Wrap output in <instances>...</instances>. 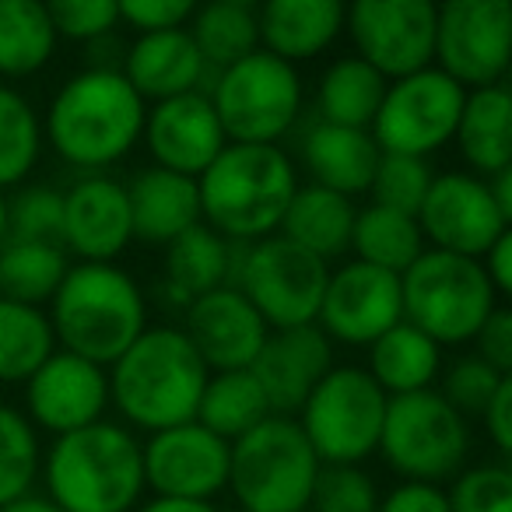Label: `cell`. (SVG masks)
I'll list each match as a JSON object with an SVG mask.
<instances>
[{
  "mask_svg": "<svg viewBox=\"0 0 512 512\" xmlns=\"http://www.w3.org/2000/svg\"><path fill=\"white\" fill-rule=\"evenodd\" d=\"M344 4L348 0H260V50L288 64L316 60L344 36Z\"/></svg>",
  "mask_w": 512,
  "mask_h": 512,
  "instance_id": "603a6c76",
  "label": "cell"
},
{
  "mask_svg": "<svg viewBox=\"0 0 512 512\" xmlns=\"http://www.w3.org/2000/svg\"><path fill=\"white\" fill-rule=\"evenodd\" d=\"M144 453V488L158 498H190V502H211L228 488V456L232 442L207 432L200 421L151 432L141 442Z\"/></svg>",
  "mask_w": 512,
  "mask_h": 512,
  "instance_id": "e0dca14e",
  "label": "cell"
},
{
  "mask_svg": "<svg viewBox=\"0 0 512 512\" xmlns=\"http://www.w3.org/2000/svg\"><path fill=\"white\" fill-rule=\"evenodd\" d=\"M379 158L383 151L372 141L369 130L316 120L302 137V169H306L309 183L344 193L351 200L369 193Z\"/></svg>",
  "mask_w": 512,
  "mask_h": 512,
  "instance_id": "d4e9b609",
  "label": "cell"
},
{
  "mask_svg": "<svg viewBox=\"0 0 512 512\" xmlns=\"http://www.w3.org/2000/svg\"><path fill=\"white\" fill-rule=\"evenodd\" d=\"M348 249H355V260H362V264L404 274L425 253V235H421L414 214L393 211L383 204H365L355 214Z\"/></svg>",
  "mask_w": 512,
  "mask_h": 512,
  "instance_id": "d6a6232c",
  "label": "cell"
},
{
  "mask_svg": "<svg viewBox=\"0 0 512 512\" xmlns=\"http://www.w3.org/2000/svg\"><path fill=\"white\" fill-rule=\"evenodd\" d=\"M25 418L50 435H67L102 421L109 407V372L57 348L25 379Z\"/></svg>",
  "mask_w": 512,
  "mask_h": 512,
  "instance_id": "ac0fdd59",
  "label": "cell"
},
{
  "mask_svg": "<svg viewBox=\"0 0 512 512\" xmlns=\"http://www.w3.org/2000/svg\"><path fill=\"white\" fill-rule=\"evenodd\" d=\"M148 102L120 67H85L71 74L43 116V144L78 172H106L137 148Z\"/></svg>",
  "mask_w": 512,
  "mask_h": 512,
  "instance_id": "6da1fadb",
  "label": "cell"
},
{
  "mask_svg": "<svg viewBox=\"0 0 512 512\" xmlns=\"http://www.w3.org/2000/svg\"><path fill=\"white\" fill-rule=\"evenodd\" d=\"M481 421H484V432H488V442L505 460V456L512 453V376L502 379L495 397H491L488 407L481 411Z\"/></svg>",
  "mask_w": 512,
  "mask_h": 512,
  "instance_id": "681fc988",
  "label": "cell"
},
{
  "mask_svg": "<svg viewBox=\"0 0 512 512\" xmlns=\"http://www.w3.org/2000/svg\"><path fill=\"white\" fill-rule=\"evenodd\" d=\"M302 512H313V509H302Z\"/></svg>",
  "mask_w": 512,
  "mask_h": 512,
  "instance_id": "6f0895ef",
  "label": "cell"
},
{
  "mask_svg": "<svg viewBox=\"0 0 512 512\" xmlns=\"http://www.w3.org/2000/svg\"><path fill=\"white\" fill-rule=\"evenodd\" d=\"M39 474L64 512H130L144 495L141 439L127 425L92 421L57 435Z\"/></svg>",
  "mask_w": 512,
  "mask_h": 512,
  "instance_id": "5b68a950",
  "label": "cell"
},
{
  "mask_svg": "<svg viewBox=\"0 0 512 512\" xmlns=\"http://www.w3.org/2000/svg\"><path fill=\"white\" fill-rule=\"evenodd\" d=\"M435 11L439 0H348L344 32L355 57L372 64L386 81L432 67Z\"/></svg>",
  "mask_w": 512,
  "mask_h": 512,
  "instance_id": "5bb4252c",
  "label": "cell"
},
{
  "mask_svg": "<svg viewBox=\"0 0 512 512\" xmlns=\"http://www.w3.org/2000/svg\"><path fill=\"white\" fill-rule=\"evenodd\" d=\"M0 512H64V509H60L50 495H36V491H29V495L15 498V502L0 505Z\"/></svg>",
  "mask_w": 512,
  "mask_h": 512,
  "instance_id": "db71d44e",
  "label": "cell"
},
{
  "mask_svg": "<svg viewBox=\"0 0 512 512\" xmlns=\"http://www.w3.org/2000/svg\"><path fill=\"white\" fill-rule=\"evenodd\" d=\"M320 467L299 421L271 414L232 442L228 488L239 512H302L309 509Z\"/></svg>",
  "mask_w": 512,
  "mask_h": 512,
  "instance_id": "8992f818",
  "label": "cell"
},
{
  "mask_svg": "<svg viewBox=\"0 0 512 512\" xmlns=\"http://www.w3.org/2000/svg\"><path fill=\"white\" fill-rule=\"evenodd\" d=\"M57 43L43 0H0V81L36 78L53 60Z\"/></svg>",
  "mask_w": 512,
  "mask_h": 512,
  "instance_id": "1f68e13d",
  "label": "cell"
},
{
  "mask_svg": "<svg viewBox=\"0 0 512 512\" xmlns=\"http://www.w3.org/2000/svg\"><path fill=\"white\" fill-rule=\"evenodd\" d=\"M470 344H474V355L481 358V362H488L491 369L502 372V376H512V313H509V306L498 302Z\"/></svg>",
  "mask_w": 512,
  "mask_h": 512,
  "instance_id": "7dc6e473",
  "label": "cell"
},
{
  "mask_svg": "<svg viewBox=\"0 0 512 512\" xmlns=\"http://www.w3.org/2000/svg\"><path fill=\"white\" fill-rule=\"evenodd\" d=\"M404 481H453L470 456V421L439 390L400 393L386 400L379 449Z\"/></svg>",
  "mask_w": 512,
  "mask_h": 512,
  "instance_id": "9c48e42d",
  "label": "cell"
},
{
  "mask_svg": "<svg viewBox=\"0 0 512 512\" xmlns=\"http://www.w3.org/2000/svg\"><path fill=\"white\" fill-rule=\"evenodd\" d=\"M449 512H512V470L505 463L463 467L446 491Z\"/></svg>",
  "mask_w": 512,
  "mask_h": 512,
  "instance_id": "7bdbcfd3",
  "label": "cell"
},
{
  "mask_svg": "<svg viewBox=\"0 0 512 512\" xmlns=\"http://www.w3.org/2000/svg\"><path fill=\"white\" fill-rule=\"evenodd\" d=\"M43 158V116L29 95L0 81V193L29 183Z\"/></svg>",
  "mask_w": 512,
  "mask_h": 512,
  "instance_id": "d590c367",
  "label": "cell"
},
{
  "mask_svg": "<svg viewBox=\"0 0 512 512\" xmlns=\"http://www.w3.org/2000/svg\"><path fill=\"white\" fill-rule=\"evenodd\" d=\"M271 404H267L264 386L256 383V376L249 369H232V372H211L204 383L197 404V418L207 432L221 435L225 442H235L239 435H246L249 428H256L264 418H271Z\"/></svg>",
  "mask_w": 512,
  "mask_h": 512,
  "instance_id": "836d02e7",
  "label": "cell"
},
{
  "mask_svg": "<svg viewBox=\"0 0 512 512\" xmlns=\"http://www.w3.org/2000/svg\"><path fill=\"white\" fill-rule=\"evenodd\" d=\"M330 369H334V344L316 323L271 330L256 362L249 365L256 383L264 386L271 411L288 414V418L299 414L313 386Z\"/></svg>",
  "mask_w": 512,
  "mask_h": 512,
  "instance_id": "7402d4cb",
  "label": "cell"
},
{
  "mask_svg": "<svg viewBox=\"0 0 512 512\" xmlns=\"http://www.w3.org/2000/svg\"><path fill=\"white\" fill-rule=\"evenodd\" d=\"M390 81L365 64L355 53L337 57L327 71L320 74L316 85V116L323 123H337V127H358L369 130L379 113V102L386 95Z\"/></svg>",
  "mask_w": 512,
  "mask_h": 512,
  "instance_id": "4dcf8cb0",
  "label": "cell"
},
{
  "mask_svg": "<svg viewBox=\"0 0 512 512\" xmlns=\"http://www.w3.org/2000/svg\"><path fill=\"white\" fill-rule=\"evenodd\" d=\"M53 351L57 337L43 309L0 299V383H25Z\"/></svg>",
  "mask_w": 512,
  "mask_h": 512,
  "instance_id": "74e56055",
  "label": "cell"
},
{
  "mask_svg": "<svg viewBox=\"0 0 512 512\" xmlns=\"http://www.w3.org/2000/svg\"><path fill=\"white\" fill-rule=\"evenodd\" d=\"M46 306L60 348L102 369L148 330V295L116 264H71Z\"/></svg>",
  "mask_w": 512,
  "mask_h": 512,
  "instance_id": "277c9868",
  "label": "cell"
},
{
  "mask_svg": "<svg viewBox=\"0 0 512 512\" xmlns=\"http://www.w3.org/2000/svg\"><path fill=\"white\" fill-rule=\"evenodd\" d=\"M467 88L439 67H421L390 81L369 134L383 155L428 158L453 141Z\"/></svg>",
  "mask_w": 512,
  "mask_h": 512,
  "instance_id": "7c38bea8",
  "label": "cell"
},
{
  "mask_svg": "<svg viewBox=\"0 0 512 512\" xmlns=\"http://www.w3.org/2000/svg\"><path fill=\"white\" fill-rule=\"evenodd\" d=\"M127 200L134 239L148 242V246H169L176 235L204 221L200 218L197 179L158 169V165H148V169L130 176Z\"/></svg>",
  "mask_w": 512,
  "mask_h": 512,
  "instance_id": "4316f807",
  "label": "cell"
},
{
  "mask_svg": "<svg viewBox=\"0 0 512 512\" xmlns=\"http://www.w3.org/2000/svg\"><path fill=\"white\" fill-rule=\"evenodd\" d=\"M442 386L439 393L446 397V404H453L463 418H481V411L488 407V400L495 397V390L502 386V372H495L488 362H481L477 355H460L456 362H449L439 372Z\"/></svg>",
  "mask_w": 512,
  "mask_h": 512,
  "instance_id": "ee69618b",
  "label": "cell"
},
{
  "mask_svg": "<svg viewBox=\"0 0 512 512\" xmlns=\"http://www.w3.org/2000/svg\"><path fill=\"white\" fill-rule=\"evenodd\" d=\"M379 390L386 397H400V393H418L432 390V383L442 372V348L425 337L418 327L400 320L383 337L369 344V365H365Z\"/></svg>",
  "mask_w": 512,
  "mask_h": 512,
  "instance_id": "f546056e",
  "label": "cell"
},
{
  "mask_svg": "<svg viewBox=\"0 0 512 512\" xmlns=\"http://www.w3.org/2000/svg\"><path fill=\"white\" fill-rule=\"evenodd\" d=\"M235 253H239V242H228L225 235H218L204 221L186 228L169 246H162L158 285H162L165 299L172 306L186 309L200 295L214 292L221 285H232Z\"/></svg>",
  "mask_w": 512,
  "mask_h": 512,
  "instance_id": "484cf974",
  "label": "cell"
},
{
  "mask_svg": "<svg viewBox=\"0 0 512 512\" xmlns=\"http://www.w3.org/2000/svg\"><path fill=\"white\" fill-rule=\"evenodd\" d=\"M43 8L57 39L67 43H99L120 25L116 0H43Z\"/></svg>",
  "mask_w": 512,
  "mask_h": 512,
  "instance_id": "f6af8a7d",
  "label": "cell"
},
{
  "mask_svg": "<svg viewBox=\"0 0 512 512\" xmlns=\"http://www.w3.org/2000/svg\"><path fill=\"white\" fill-rule=\"evenodd\" d=\"M183 334L197 348L207 372H232L256 362L271 327L239 288L221 285L183 309Z\"/></svg>",
  "mask_w": 512,
  "mask_h": 512,
  "instance_id": "d6986e66",
  "label": "cell"
},
{
  "mask_svg": "<svg viewBox=\"0 0 512 512\" xmlns=\"http://www.w3.org/2000/svg\"><path fill=\"white\" fill-rule=\"evenodd\" d=\"M453 141L467 172L495 176L512 169V95L505 85L470 88L456 120Z\"/></svg>",
  "mask_w": 512,
  "mask_h": 512,
  "instance_id": "83f0119b",
  "label": "cell"
},
{
  "mask_svg": "<svg viewBox=\"0 0 512 512\" xmlns=\"http://www.w3.org/2000/svg\"><path fill=\"white\" fill-rule=\"evenodd\" d=\"M414 218L428 249L470 260H481L484 249L509 232V218L498 211L488 179L474 172H435Z\"/></svg>",
  "mask_w": 512,
  "mask_h": 512,
  "instance_id": "9a60e30c",
  "label": "cell"
},
{
  "mask_svg": "<svg viewBox=\"0 0 512 512\" xmlns=\"http://www.w3.org/2000/svg\"><path fill=\"white\" fill-rule=\"evenodd\" d=\"M299 169L281 144H232L197 176L200 218L228 242H256L281 228Z\"/></svg>",
  "mask_w": 512,
  "mask_h": 512,
  "instance_id": "7a4b0ae2",
  "label": "cell"
},
{
  "mask_svg": "<svg viewBox=\"0 0 512 512\" xmlns=\"http://www.w3.org/2000/svg\"><path fill=\"white\" fill-rule=\"evenodd\" d=\"M225 4H242V8H256L260 0H225Z\"/></svg>",
  "mask_w": 512,
  "mask_h": 512,
  "instance_id": "9f6ffc18",
  "label": "cell"
},
{
  "mask_svg": "<svg viewBox=\"0 0 512 512\" xmlns=\"http://www.w3.org/2000/svg\"><path fill=\"white\" fill-rule=\"evenodd\" d=\"M376 512H449V502L439 484L400 481L393 491H386V498H379Z\"/></svg>",
  "mask_w": 512,
  "mask_h": 512,
  "instance_id": "c3c4849f",
  "label": "cell"
},
{
  "mask_svg": "<svg viewBox=\"0 0 512 512\" xmlns=\"http://www.w3.org/2000/svg\"><path fill=\"white\" fill-rule=\"evenodd\" d=\"M400 320H404L400 274L379 271L362 260H348L327 274L316 327L330 337V344L369 348Z\"/></svg>",
  "mask_w": 512,
  "mask_h": 512,
  "instance_id": "2e32d148",
  "label": "cell"
},
{
  "mask_svg": "<svg viewBox=\"0 0 512 512\" xmlns=\"http://www.w3.org/2000/svg\"><path fill=\"white\" fill-rule=\"evenodd\" d=\"M116 8H120V22H127L141 36L158 29H186L200 0H116Z\"/></svg>",
  "mask_w": 512,
  "mask_h": 512,
  "instance_id": "bcb514c9",
  "label": "cell"
},
{
  "mask_svg": "<svg viewBox=\"0 0 512 512\" xmlns=\"http://www.w3.org/2000/svg\"><path fill=\"white\" fill-rule=\"evenodd\" d=\"M141 141L158 169L197 179L221 155L228 137L211 106V95L186 92L176 99L151 102L144 113Z\"/></svg>",
  "mask_w": 512,
  "mask_h": 512,
  "instance_id": "ffe728a7",
  "label": "cell"
},
{
  "mask_svg": "<svg viewBox=\"0 0 512 512\" xmlns=\"http://www.w3.org/2000/svg\"><path fill=\"white\" fill-rule=\"evenodd\" d=\"M190 36L197 43L200 57L207 67L225 71L228 64L249 57L260 50V29H256V8H242V4H225V0H204L193 11Z\"/></svg>",
  "mask_w": 512,
  "mask_h": 512,
  "instance_id": "8d00e7d4",
  "label": "cell"
},
{
  "mask_svg": "<svg viewBox=\"0 0 512 512\" xmlns=\"http://www.w3.org/2000/svg\"><path fill=\"white\" fill-rule=\"evenodd\" d=\"M43 470L39 428L25 418V411L0 404V505L29 495Z\"/></svg>",
  "mask_w": 512,
  "mask_h": 512,
  "instance_id": "f35d334b",
  "label": "cell"
},
{
  "mask_svg": "<svg viewBox=\"0 0 512 512\" xmlns=\"http://www.w3.org/2000/svg\"><path fill=\"white\" fill-rule=\"evenodd\" d=\"M488 190H491V197H495L498 211L512 221V169H502V172H495V176H488Z\"/></svg>",
  "mask_w": 512,
  "mask_h": 512,
  "instance_id": "f5cc1de1",
  "label": "cell"
},
{
  "mask_svg": "<svg viewBox=\"0 0 512 512\" xmlns=\"http://www.w3.org/2000/svg\"><path fill=\"white\" fill-rule=\"evenodd\" d=\"M330 264L295 246L281 232L256 242H239L232 285L264 316L271 330L316 323Z\"/></svg>",
  "mask_w": 512,
  "mask_h": 512,
  "instance_id": "30bf717a",
  "label": "cell"
},
{
  "mask_svg": "<svg viewBox=\"0 0 512 512\" xmlns=\"http://www.w3.org/2000/svg\"><path fill=\"white\" fill-rule=\"evenodd\" d=\"M137 512H221L214 502H190V498H151Z\"/></svg>",
  "mask_w": 512,
  "mask_h": 512,
  "instance_id": "816d5d0a",
  "label": "cell"
},
{
  "mask_svg": "<svg viewBox=\"0 0 512 512\" xmlns=\"http://www.w3.org/2000/svg\"><path fill=\"white\" fill-rule=\"evenodd\" d=\"M8 239L64 246V190L50 183H22L8 197Z\"/></svg>",
  "mask_w": 512,
  "mask_h": 512,
  "instance_id": "ab89813d",
  "label": "cell"
},
{
  "mask_svg": "<svg viewBox=\"0 0 512 512\" xmlns=\"http://www.w3.org/2000/svg\"><path fill=\"white\" fill-rule=\"evenodd\" d=\"M400 302L411 327L439 348H460L474 341L502 299L481 271V260L425 246V253L400 274Z\"/></svg>",
  "mask_w": 512,
  "mask_h": 512,
  "instance_id": "52a82bcc",
  "label": "cell"
},
{
  "mask_svg": "<svg viewBox=\"0 0 512 512\" xmlns=\"http://www.w3.org/2000/svg\"><path fill=\"white\" fill-rule=\"evenodd\" d=\"M481 271L488 274V281L498 292V299L512 292V228L509 232H502L488 249H484Z\"/></svg>",
  "mask_w": 512,
  "mask_h": 512,
  "instance_id": "f907efd6",
  "label": "cell"
},
{
  "mask_svg": "<svg viewBox=\"0 0 512 512\" xmlns=\"http://www.w3.org/2000/svg\"><path fill=\"white\" fill-rule=\"evenodd\" d=\"M211 106L232 144H281L306 106V88L295 64L267 50L218 71Z\"/></svg>",
  "mask_w": 512,
  "mask_h": 512,
  "instance_id": "ba28073f",
  "label": "cell"
},
{
  "mask_svg": "<svg viewBox=\"0 0 512 512\" xmlns=\"http://www.w3.org/2000/svg\"><path fill=\"white\" fill-rule=\"evenodd\" d=\"M313 512H376L379 488L362 463H323L309 498Z\"/></svg>",
  "mask_w": 512,
  "mask_h": 512,
  "instance_id": "60d3db41",
  "label": "cell"
},
{
  "mask_svg": "<svg viewBox=\"0 0 512 512\" xmlns=\"http://www.w3.org/2000/svg\"><path fill=\"white\" fill-rule=\"evenodd\" d=\"M207 376L183 327H148L109 365V404L127 425L162 432L197 418Z\"/></svg>",
  "mask_w": 512,
  "mask_h": 512,
  "instance_id": "3957f363",
  "label": "cell"
},
{
  "mask_svg": "<svg viewBox=\"0 0 512 512\" xmlns=\"http://www.w3.org/2000/svg\"><path fill=\"white\" fill-rule=\"evenodd\" d=\"M134 242L127 183L109 172H88L64 190V249L78 264H113Z\"/></svg>",
  "mask_w": 512,
  "mask_h": 512,
  "instance_id": "44dd1931",
  "label": "cell"
},
{
  "mask_svg": "<svg viewBox=\"0 0 512 512\" xmlns=\"http://www.w3.org/2000/svg\"><path fill=\"white\" fill-rule=\"evenodd\" d=\"M8 239V193H0V246Z\"/></svg>",
  "mask_w": 512,
  "mask_h": 512,
  "instance_id": "11a10c76",
  "label": "cell"
},
{
  "mask_svg": "<svg viewBox=\"0 0 512 512\" xmlns=\"http://www.w3.org/2000/svg\"><path fill=\"white\" fill-rule=\"evenodd\" d=\"M67 267H71V256L64 246L4 239L0 246V299L43 309L64 281Z\"/></svg>",
  "mask_w": 512,
  "mask_h": 512,
  "instance_id": "e575fe53",
  "label": "cell"
},
{
  "mask_svg": "<svg viewBox=\"0 0 512 512\" xmlns=\"http://www.w3.org/2000/svg\"><path fill=\"white\" fill-rule=\"evenodd\" d=\"M512 60V0H442L432 64L470 88L505 85Z\"/></svg>",
  "mask_w": 512,
  "mask_h": 512,
  "instance_id": "4fadbf2b",
  "label": "cell"
},
{
  "mask_svg": "<svg viewBox=\"0 0 512 512\" xmlns=\"http://www.w3.org/2000/svg\"><path fill=\"white\" fill-rule=\"evenodd\" d=\"M207 64L186 29L141 32L123 57V78L144 102L200 92Z\"/></svg>",
  "mask_w": 512,
  "mask_h": 512,
  "instance_id": "cb8c5ba5",
  "label": "cell"
},
{
  "mask_svg": "<svg viewBox=\"0 0 512 512\" xmlns=\"http://www.w3.org/2000/svg\"><path fill=\"white\" fill-rule=\"evenodd\" d=\"M355 200L344 193L323 190V186L299 183L278 232L295 246L309 249L320 260H337L351 246V225H355Z\"/></svg>",
  "mask_w": 512,
  "mask_h": 512,
  "instance_id": "f1b7e54d",
  "label": "cell"
},
{
  "mask_svg": "<svg viewBox=\"0 0 512 512\" xmlns=\"http://www.w3.org/2000/svg\"><path fill=\"white\" fill-rule=\"evenodd\" d=\"M386 400L362 365H334L313 386L295 421L320 463H362L379 449Z\"/></svg>",
  "mask_w": 512,
  "mask_h": 512,
  "instance_id": "8fae6325",
  "label": "cell"
},
{
  "mask_svg": "<svg viewBox=\"0 0 512 512\" xmlns=\"http://www.w3.org/2000/svg\"><path fill=\"white\" fill-rule=\"evenodd\" d=\"M432 165L428 158H411V155H383L372 176V204L393 207V211L418 214L421 200L432 183Z\"/></svg>",
  "mask_w": 512,
  "mask_h": 512,
  "instance_id": "b9f144b4",
  "label": "cell"
}]
</instances>
